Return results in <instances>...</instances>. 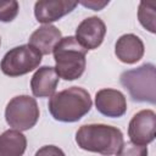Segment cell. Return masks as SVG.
Returning <instances> with one entry per match:
<instances>
[{
    "mask_svg": "<svg viewBox=\"0 0 156 156\" xmlns=\"http://www.w3.org/2000/svg\"><path fill=\"white\" fill-rule=\"evenodd\" d=\"M91 106L90 94L80 87H71L55 93L48 104L52 118L65 123L79 121L90 111Z\"/></svg>",
    "mask_w": 156,
    "mask_h": 156,
    "instance_id": "6da1fadb",
    "label": "cell"
},
{
    "mask_svg": "<svg viewBox=\"0 0 156 156\" xmlns=\"http://www.w3.org/2000/svg\"><path fill=\"white\" fill-rule=\"evenodd\" d=\"M77 145L85 151L104 156L117 154L123 141V134L117 127L93 123L82 126L76 133Z\"/></svg>",
    "mask_w": 156,
    "mask_h": 156,
    "instance_id": "7a4b0ae2",
    "label": "cell"
},
{
    "mask_svg": "<svg viewBox=\"0 0 156 156\" xmlns=\"http://www.w3.org/2000/svg\"><path fill=\"white\" fill-rule=\"evenodd\" d=\"M55 71L65 80H74L82 77L87 66V50L80 46L74 37H65L52 50Z\"/></svg>",
    "mask_w": 156,
    "mask_h": 156,
    "instance_id": "3957f363",
    "label": "cell"
},
{
    "mask_svg": "<svg viewBox=\"0 0 156 156\" xmlns=\"http://www.w3.org/2000/svg\"><path fill=\"white\" fill-rule=\"evenodd\" d=\"M121 84L128 90L130 98L138 102H156L155 65L144 63L136 68L124 71L119 77Z\"/></svg>",
    "mask_w": 156,
    "mask_h": 156,
    "instance_id": "277c9868",
    "label": "cell"
},
{
    "mask_svg": "<svg viewBox=\"0 0 156 156\" xmlns=\"http://www.w3.org/2000/svg\"><path fill=\"white\" fill-rule=\"evenodd\" d=\"M5 119L12 129L20 132L33 128L39 119L37 100L29 95H18L12 98L6 105Z\"/></svg>",
    "mask_w": 156,
    "mask_h": 156,
    "instance_id": "5b68a950",
    "label": "cell"
},
{
    "mask_svg": "<svg viewBox=\"0 0 156 156\" xmlns=\"http://www.w3.org/2000/svg\"><path fill=\"white\" fill-rule=\"evenodd\" d=\"M41 54L29 44H23L9 50L1 62L0 68L9 77H20L27 74L39 67Z\"/></svg>",
    "mask_w": 156,
    "mask_h": 156,
    "instance_id": "8992f818",
    "label": "cell"
},
{
    "mask_svg": "<svg viewBox=\"0 0 156 156\" xmlns=\"http://www.w3.org/2000/svg\"><path fill=\"white\" fill-rule=\"evenodd\" d=\"M156 113L152 110H141L135 113L128 126V135L130 141L146 146L155 139Z\"/></svg>",
    "mask_w": 156,
    "mask_h": 156,
    "instance_id": "52a82bcc",
    "label": "cell"
},
{
    "mask_svg": "<svg viewBox=\"0 0 156 156\" xmlns=\"http://www.w3.org/2000/svg\"><path fill=\"white\" fill-rule=\"evenodd\" d=\"M106 26L104 21L96 16L88 17L83 20L76 29V40L87 51L98 49L105 38Z\"/></svg>",
    "mask_w": 156,
    "mask_h": 156,
    "instance_id": "ba28073f",
    "label": "cell"
},
{
    "mask_svg": "<svg viewBox=\"0 0 156 156\" xmlns=\"http://www.w3.org/2000/svg\"><path fill=\"white\" fill-rule=\"evenodd\" d=\"M78 1L72 0H39L34 5V16L38 22L50 24L72 12Z\"/></svg>",
    "mask_w": 156,
    "mask_h": 156,
    "instance_id": "9c48e42d",
    "label": "cell"
},
{
    "mask_svg": "<svg viewBox=\"0 0 156 156\" xmlns=\"http://www.w3.org/2000/svg\"><path fill=\"white\" fill-rule=\"evenodd\" d=\"M95 107L106 117L118 118L122 117L127 111V100L123 93L119 90L105 88L96 93Z\"/></svg>",
    "mask_w": 156,
    "mask_h": 156,
    "instance_id": "30bf717a",
    "label": "cell"
},
{
    "mask_svg": "<svg viewBox=\"0 0 156 156\" xmlns=\"http://www.w3.org/2000/svg\"><path fill=\"white\" fill-rule=\"evenodd\" d=\"M144 43L143 40L132 33L121 35L115 45V54L117 58L127 65H133L138 62L144 56Z\"/></svg>",
    "mask_w": 156,
    "mask_h": 156,
    "instance_id": "8fae6325",
    "label": "cell"
},
{
    "mask_svg": "<svg viewBox=\"0 0 156 156\" xmlns=\"http://www.w3.org/2000/svg\"><path fill=\"white\" fill-rule=\"evenodd\" d=\"M60 77L51 66L39 67L30 79V89L35 98H51L57 88Z\"/></svg>",
    "mask_w": 156,
    "mask_h": 156,
    "instance_id": "7c38bea8",
    "label": "cell"
},
{
    "mask_svg": "<svg viewBox=\"0 0 156 156\" xmlns=\"http://www.w3.org/2000/svg\"><path fill=\"white\" fill-rule=\"evenodd\" d=\"M62 34L61 30L52 24H44L35 29L29 37V45L38 50L41 56L50 55L56 46V44L61 40Z\"/></svg>",
    "mask_w": 156,
    "mask_h": 156,
    "instance_id": "4fadbf2b",
    "label": "cell"
},
{
    "mask_svg": "<svg viewBox=\"0 0 156 156\" xmlns=\"http://www.w3.org/2000/svg\"><path fill=\"white\" fill-rule=\"evenodd\" d=\"M27 138L20 130L7 129L0 134V156H23Z\"/></svg>",
    "mask_w": 156,
    "mask_h": 156,
    "instance_id": "5bb4252c",
    "label": "cell"
},
{
    "mask_svg": "<svg viewBox=\"0 0 156 156\" xmlns=\"http://www.w3.org/2000/svg\"><path fill=\"white\" fill-rule=\"evenodd\" d=\"M156 5L155 2H145L141 1L139 4L138 9V20L140 24L147 29L150 33L156 32V24H155V18H156Z\"/></svg>",
    "mask_w": 156,
    "mask_h": 156,
    "instance_id": "9a60e30c",
    "label": "cell"
},
{
    "mask_svg": "<svg viewBox=\"0 0 156 156\" xmlns=\"http://www.w3.org/2000/svg\"><path fill=\"white\" fill-rule=\"evenodd\" d=\"M20 6L16 0H0V21L11 22L16 18Z\"/></svg>",
    "mask_w": 156,
    "mask_h": 156,
    "instance_id": "2e32d148",
    "label": "cell"
},
{
    "mask_svg": "<svg viewBox=\"0 0 156 156\" xmlns=\"http://www.w3.org/2000/svg\"><path fill=\"white\" fill-rule=\"evenodd\" d=\"M117 156H147V146L138 145L132 141L123 143L116 154Z\"/></svg>",
    "mask_w": 156,
    "mask_h": 156,
    "instance_id": "e0dca14e",
    "label": "cell"
},
{
    "mask_svg": "<svg viewBox=\"0 0 156 156\" xmlns=\"http://www.w3.org/2000/svg\"><path fill=\"white\" fill-rule=\"evenodd\" d=\"M34 156H66L65 152L58 147V146H55V145H45V146H41Z\"/></svg>",
    "mask_w": 156,
    "mask_h": 156,
    "instance_id": "ac0fdd59",
    "label": "cell"
},
{
    "mask_svg": "<svg viewBox=\"0 0 156 156\" xmlns=\"http://www.w3.org/2000/svg\"><path fill=\"white\" fill-rule=\"evenodd\" d=\"M79 4H82L83 6H85V7H89V9H91V10H94V11H100V10H102L107 4H108V0L106 1H96V0H89V1H79Z\"/></svg>",
    "mask_w": 156,
    "mask_h": 156,
    "instance_id": "d6986e66",
    "label": "cell"
},
{
    "mask_svg": "<svg viewBox=\"0 0 156 156\" xmlns=\"http://www.w3.org/2000/svg\"><path fill=\"white\" fill-rule=\"evenodd\" d=\"M0 44H1V38H0Z\"/></svg>",
    "mask_w": 156,
    "mask_h": 156,
    "instance_id": "ffe728a7",
    "label": "cell"
}]
</instances>
